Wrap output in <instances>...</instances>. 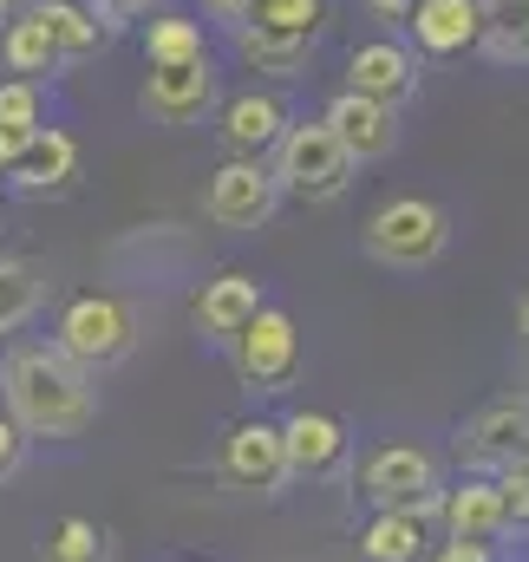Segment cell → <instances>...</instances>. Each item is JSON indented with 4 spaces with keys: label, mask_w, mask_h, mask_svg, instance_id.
<instances>
[{
    "label": "cell",
    "mask_w": 529,
    "mask_h": 562,
    "mask_svg": "<svg viewBox=\"0 0 529 562\" xmlns=\"http://www.w3.org/2000/svg\"><path fill=\"white\" fill-rule=\"evenodd\" d=\"M0 413L26 438H86L99 419V386L86 367H72L53 340H13L0 353Z\"/></svg>",
    "instance_id": "cell-1"
},
{
    "label": "cell",
    "mask_w": 529,
    "mask_h": 562,
    "mask_svg": "<svg viewBox=\"0 0 529 562\" xmlns=\"http://www.w3.org/2000/svg\"><path fill=\"white\" fill-rule=\"evenodd\" d=\"M53 347H59L72 367H86L92 380L112 373V367H125V360L137 353L132 301H125V294H105V288H79V294H66L59 314H53Z\"/></svg>",
    "instance_id": "cell-2"
},
{
    "label": "cell",
    "mask_w": 529,
    "mask_h": 562,
    "mask_svg": "<svg viewBox=\"0 0 529 562\" xmlns=\"http://www.w3.org/2000/svg\"><path fill=\"white\" fill-rule=\"evenodd\" d=\"M268 177H274L281 196L320 210V203H340V196L353 190L360 164L340 150V138H334L320 119H288V132L274 138V150H268Z\"/></svg>",
    "instance_id": "cell-3"
},
{
    "label": "cell",
    "mask_w": 529,
    "mask_h": 562,
    "mask_svg": "<svg viewBox=\"0 0 529 562\" xmlns=\"http://www.w3.org/2000/svg\"><path fill=\"white\" fill-rule=\"evenodd\" d=\"M360 249L393 269V276H418V269H438L444 249H451V216L444 203L431 196H386L367 223H360Z\"/></svg>",
    "instance_id": "cell-4"
},
{
    "label": "cell",
    "mask_w": 529,
    "mask_h": 562,
    "mask_svg": "<svg viewBox=\"0 0 529 562\" xmlns=\"http://www.w3.org/2000/svg\"><path fill=\"white\" fill-rule=\"evenodd\" d=\"M444 484V464L438 451H425L418 438H380L360 471H353V491L367 510H412V504H431Z\"/></svg>",
    "instance_id": "cell-5"
},
{
    "label": "cell",
    "mask_w": 529,
    "mask_h": 562,
    "mask_svg": "<svg viewBox=\"0 0 529 562\" xmlns=\"http://www.w3.org/2000/svg\"><path fill=\"white\" fill-rule=\"evenodd\" d=\"M229 360H236V380L249 393H288L301 380V327H294V314L262 301L256 321L229 340Z\"/></svg>",
    "instance_id": "cell-6"
},
{
    "label": "cell",
    "mask_w": 529,
    "mask_h": 562,
    "mask_svg": "<svg viewBox=\"0 0 529 562\" xmlns=\"http://www.w3.org/2000/svg\"><path fill=\"white\" fill-rule=\"evenodd\" d=\"M529 451V393H497V400H484L471 419H458L451 431V458H458V471H504V464H517Z\"/></svg>",
    "instance_id": "cell-7"
},
{
    "label": "cell",
    "mask_w": 529,
    "mask_h": 562,
    "mask_svg": "<svg viewBox=\"0 0 529 562\" xmlns=\"http://www.w3.org/2000/svg\"><path fill=\"white\" fill-rule=\"evenodd\" d=\"M274 210H281V190H274V177H268V157H223V164L210 170V183H203V216H210L216 229H229V236L268 229Z\"/></svg>",
    "instance_id": "cell-8"
},
{
    "label": "cell",
    "mask_w": 529,
    "mask_h": 562,
    "mask_svg": "<svg viewBox=\"0 0 529 562\" xmlns=\"http://www.w3.org/2000/svg\"><path fill=\"white\" fill-rule=\"evenodd\" d=\"M216 471H223V484H236L249 497H281L294 484L288 477V451H281V425L229 419L223 425V445H216Z\"/></svg>",
    "instance_id": "cell-9"
},
{
    "label": "cell",
    "mask_w": 529,
    "mask_h": 562,
    "mask_svg": "<svg viewBox=\"0 0 529 562\" xmlns=\"http://www.w3.org/2000/svg\"><path fill=\"white\" fill-rule=\"evenodd\" d=\"M281 425V451H288V477L301 484H327L353 464V425L327 406H294Z\"/></svg>",
    "instance_id": "cell-10"
},
{
    "label": "cell",
    "mask_w": 529,
    "mask_h": 562,
    "mask_svg": "<svg viewBox=\"0 0 529 562\" xmlns=\"http://www.w3.org/2000/svg\"><path fill=\"white\" fill-rule=\"evenodd\" d=\"M223 86H216V59H196V66H150L144 86H137V112L164 132H190L216 112Z\"/></svg>",
    "instance_id": "cell-11"
},
{
    "label": "cell",
    "mask_w": 529,
    "mask_h": 562,
    "mask_svg": "<svg viewBox=\"0 0 529 562\" xmlns=\"http://www.w3.org/2000/svg\"><path fill=\"white\" fill-rule=\"evenodd\" d=\"M86 170V150L66 125H40L7 164V196H66Z\"/></svg>",
    "instance_id": "cell-12"
},
{
    "label": "cell",
    "mask_w": 529,
    "mask_h": 562,
    "mask_svg": "<svg viewBox=\"0 0 529 562\" xmlns=\"http://www.w3.org/2000/svg\"><path fill=\"white\" fill-rule=\"evenodd\" d=\"M431 524H438V537H458V543H504L510 537L497 484L484 471H458V484H438Z\"/></svg>",
    "instance_id": "cell-13"
},
{
    "label": "cell",
    "mask_w": 529,
    "mask_h": 562,
    "mask_svg": "<svg viewBox=\"0 0 529 562\" xmlns=\"http://www.w3.org/2000/svg\"><path fill=\"white\" fill-rule=\"evenodd\" d=\"M288 119L294 112L274 86H249L236 99H216V144H223V157H268L274 138L288 132Z\"/></svg>",
    "instance_id": "cell-14"
},
{
    "label": "cell",
    "mask_w": 529,
    "mask_h": 562,
    "mask_svg": "<svg viewBox=\"0 0 529 562\" xmlns=\"http://www.w3.org/2000/svg\"><path fill=\"white\" fill-rule=\"evenodd\" d=\"M418 79H425V59L405 46V40H360L347 53V92L360 99H380V105H405L418 99Z\"/></svg>",
    "instance_id": "cell-15"
},
{
    "label": "cell",
    "mask_w": 529,
    "mask_h": 562,
    "mask_svg": "<svg viewBox=\"0 0 529 562\" xmlns=\"http://www.w3.org/2000/svg\"><path fill=\"white\" fill-rule=\"evenodd\" d=\"M320 125L340 138V150H347L353 164H380V157L398 150V105L360 99V92H347V86L320 105Z\"/></svg>",
    "instance_id": "cell-16"
},
{
    "label": "cell",
    "mask_w": 529,
    "mask_h": 562,
    "mask_svg": "<svg viewBox=\"0 0 529 562\" xmlns=\"http://www.w3.org/2000/svg\"><path fill=\"white\" fill-rule=\"evenodd\" d=\"M405 46L418 59H464L477 53V33H484V7L477 0H418L405 13Z\"/></svg>",
    "instance_id": "cell-17"
},
{
    "label": "cell",
    "mask_w": 529,
    "mask_h": 562,
    "mask_svg": "<svg viewBox=\"0 0 529 562\" xmlns=\"http://www.w3.org/2000/svg\"><path fill=\"white\" fill-rule=\"evenodd\" d=\"M262 281L249 276V269H216V276L196 288V327H203V340H216V347H229L249 321H256V307H262Z\"/></svg>",
    "instance_id": "cell-18"
},
{
    "label": "cell",
    "mask_w": 529,
    "mask_h": 562,
    "mask_svg": "<svg viewBox=\"0 0 529 562\" xmlns=\"http://www.w3.org/2000/svg\"><path fill=\"white\" fill-rule=\"evenodd\" d=\"M438 504V497H431ZM431 504H412V510H373L360 524V562H425L438 543V524H431Z\"/></svg>",
    "instance_id": "cell-19"
},
{
    "label": "cell",
    "mask_w": 529,
    "mask_h": 562,
    "mask_svg": "<svg viewBox=\"0 0 529 562\" xmlns=\"http://www.w3.org/2000/svg\"><path fill=\"white\" fill-rule=\"evenodd\" d=\"M0 72H7V79H40V86L66 72V59H59L53 33H46V20H40V0L0 26Z\"/></svg>",
    "instance_id": "cell-20"
},
{
    "label": "cell",
    "mask_w": 529,
    "mask_h": 562,
    "mask_svg": "<svg viewBox=\"0 0 529 562\" xmlns=\"http://www.w3.org/2000/svg\"><path fill=\"white\" fill-rule=\"evenodd\" d=\"M236 59L268 79V86H294L307 79V59H314V40H294V33H262V26H236Z\"/></svg>",
    "instance_id": "cell-21"
},
{
    "label": "cell",
    "mask_w": 529,
    "mask_h": 562,
    "mask_svg": "<svg viewBox=\"0 0 529 562\" xmlns=\"http://www.w3.org/2000/svg\"><path fill=\"white\" fill-rule=\"evenodd\" d=\"M137 46H144V66H196V59H210L203 20H190V13H177V7L150 13V20L137 26Z\"/></svg>",
    "instance_id": "cell-22"
},
{
    "label": "cell",
    "mask_w": 529,
    "mask_h": 562,
    "mask_svg": "<svg viewBox=\"0 0 529 562\" xmlns=\"http://www.w3.org/2000/svg\"><path fill=\"white\" fill-rule=\"evenodd\" d=\"M40 20H46V33H53V46H59L66 72L86 66V59L105 46V26H99L92 7H79V0H40Z\"/></svg>",
    "instance_id": "cell-23"
},
{
    "label": "cell",
    "mask_w": 529,
    "mask_h": 562,
    "mask_svg": "<svg viewBox=\"0 0 529 562\" xmlns=\"http://www.w3.org/2000/svg\"><path fill=\"white\" fill-rule=\"evenodd\" d=\"M46 307V269L26 256H0V334H20Z\"/></svg>",
    "instance_id": "cell-24"
},
{
    "label": "cell",
    "mask_w": 529,
    "mask_h": 562,
    "mask_svg": "<svg viewBox=\"0 0 529 562\" xmlns=\"http://www.w3.org/2000/svg\"><path fill=\"white\" fill-rule=\"evenodd\" d=\"M477 53L491 66H529V0H491L484 7Z\"/></svg>",
    "instance_id": "cell-25"
},
{
    "label": "cell",
    "mask_w": 529,
    "mask_h": 562,
    "mask_svg": "<svg viewBox=\"0 0 529 562\" xmlns=\"http://www.w3.org/2000/svg\"><path fill=\"white\" fill-rule=\"evenodd\" d=\"M40 125H53L46 119V86L40 79H0V138L26 144Z\"/></svg>",
    "instance_id": "cell-26"
},
{
    "label": "cell",
    "mask_w": 529,
    "mask_h": 562,
    "mask_svg": "<svg viewBox=\"0 0 529 562\" xmlns=\"http://www.w3.org/2000/svg\"><path fill=\"white\" fill-rule=\"evenodd\" d=\"M40 562H105V530L92 517H59L40 543Z\"/></svg>",
    "instance_id": "cell-27"
},
{
    "label": "cell",
    "mask_w": 529,
    "mask_h": 562,
    "mask_svg": "<svg viewBox=\"0 0 529 562\" xmlns=\"http://www.w3.org/2000/svg\"><path fill=\"white\" fill-rule=\"evenodd\" d=\"M249 26H262V33H294V40H320L327 0H256Z\"/></svg>",
    "instance_id": "cell-28"
},
{
    "label": "cell",
    "mask_w": 529,
    "mask_h": 562,
    "mask_svg": "<svg viewBox=\"0 0 529 562\" xmlns=\"http://www.w3.org/2000/svg\"><path fill=\"white\" fill-rule=\"evenodd\" d=\"M491 484H497V504H504V524L510 530H529V451L517 464H504V471H491Z\"/></svg>",
    "instance_id": "cell-29"
},
{
    "label": "cell",
    "mask_w": 529,
    "mask_h": 562,
    "mask_svg": "<svg viewBox=\"0 0 529 562\" xmlns=\"http://www.w3.org/2000/svg\"><path fill=\"white\" fill-rule=\"evenodd\" d=\"M170 0H92V20L105 26V40L112 33H132V26H144L150 13H164Z\"/></svg>",
    "instance_id": "cell-30"
},
{
    "label": "cell",
    "mask_w": 529,
    "mask_h": 562,
    "mask_svg": "<svg viewBox=\"0 0 529 562\" xmlns=\"http://www.w3.org/2000/svg\"><path fill=\"white\" fill-rule=\"evenodd\" d=\"M26 451H33V438L0 413V484H13V477L26 471Z\"/></svg>",
    "instance_id": "cell-31"
},
{
    "label": "cell",
    "mask_w": 529,
    "mask_h": 562,
    "mask_svg": "<svg viewBox=\"0 0 529 562\" xmlns=\"http://www.w3.org/2000/svg\"><path fill=\"white\" fill-rule=\"evenodd\" d=\"M425 562H497V543H458V537H438Z\"/></svg>",
    "instance_id": "cell-32"
},
{
    "label": "cell",
    "mask_w": 529,
    "mask_h": 562,
    "mask_svg": "<svg viewBox=\"0 0 529 562\" xmlns=\"http://www.w3.org/2000/svg\"><path fill=\"white\" fill-rule=\"evenodd\" d=\"M249 13H256V0H203V20H216L223 33L249 26Z\"/></svg>",
    "instance_id": "cell-33"
},
{
    "label": "cell",
    "mask_w": 529,
    "mask_h": 562,
    "mask_svg": "<svg viewBox=\"0 0 529 562\" xmlns=\"http://www.w3.org/2000/svg\"><path fill=\"white\" fill-rule=\"evenodd\" d=\"M367 7H373V13H380L386 26H405V13H412L418 0H367Z\"/></svg>",
    "instance_id": "cell-34"
},
{
    "label": "cell",
    "mask_w": 529,
    "mask_h": 562,
    "mask_svg": "<svg viewBox=\"0 0 529 562\" xmlns=\"http://www.w3.org/2000/svg\"><path fill=\"white\" fill-rule=\"evenodd\" d=\"M26 7H33V0H0V26H7L13 13H26Z\"/></svg>",
    "instance_id": "cell-35"
},
{
    "label": "cell",
    "mask_w": 529,
    "mask_h": 562,
    "mask_svg": "<svg viewBox=\"0 0 529 562\" xmlns=\"http://www.w3.org/2000/svg\"><path fill=\"white\" fill-rule=\"evenodd\" d=\"M517 327H524V340H529V288H524V301H517Z\"/></svg>",
    "instance_id": "cell-36"
},
{
    "label": "cell",
    "mask_w": 529,
    "mask_h": 562,
    "mask_svg": "<svg viewBox=\"0 0 529 562\" xmlns=\"http://www.w3.org/2000/svg\"><path fill=\"white\" fill-rule=\"evenodd\" d=\"M0 203H7V170H0Z\"/></svg>",
    "instance_id": "cell-37"
},
{
    "label": "cell",
    "mask_w": 529,
    "mask_h": 562,
    "mask_svg": "<svg viewBox=\"0 0 529 562\" xmlns=\"http://www.w3.org/2000/svg\"><path fill=\"white\" fill-rule=\"evenodd\" d=\"M170 562H210V557H170Z\"/></svg>",
    "instance_id": "cell-38"
},
{
    "label": "cell",
    "mask_w": 529,
    "mask_h": 562,
    "mask_svg": "<svg viewBox=\"0 0 529 562\" xmlns=\"http://www.w3.org/2000/svg\"><path fill=\"white\" fill-rule=\"evenodd\" d=\"M477 7H491V0H477Z\"/></svg>",
    "instance_id": "cell-39"
},
{
    "label": "cell",
    "mask_w": 529,
    "mask_h": 562,
    "mask_svg": "<svg viewBox=\"0 0 529 562\" xmlns=\"http://www.w3.org/2000/svg\"><path fill=\"white\" fill-rule=\"evenodd\" d=\"M79 7H92V0H79Z\"/></svg>",
    "instance_id": "cell-40"
},
{
    "label": "cell",
    "mask_w": 529,
    "mask_h": 562,
    "mask_svg": "<svg viewBox=\"0 0 529 562\" xmlns=\"http://www.w3.org/2000/svg\"><path fill=\"white\" fill-rule=\"evenodd\" d=\"M524 393H529V386H524Z\"/></svg>",
    "instance_id": "cell-41"
}]
</instances>
